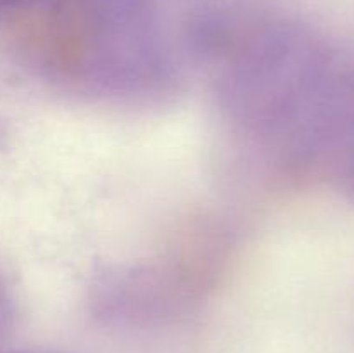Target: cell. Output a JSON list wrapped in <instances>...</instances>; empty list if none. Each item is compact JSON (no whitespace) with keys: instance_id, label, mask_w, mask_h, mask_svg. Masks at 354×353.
<instances>
[{"instance_id":"cell-1","label":"cell","mask_w":354,"mask_h":353,"mask_svg":"<svg viewBox=\"0 0 354 353\" xmlns=\"http://www.w3.org/2000/svg\"><path fill=\"white\" fill-rule=\"evenodd\" d=\"M26 2H31V0H0V7H12Z\"/></svg>"}]
</instances>
